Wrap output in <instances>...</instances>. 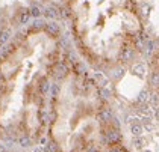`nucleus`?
<instances>
[{
	"instance_id": "nucleus-1",
	"label": "nucleus",
	"mask_w": 159,
	"mask_h": 152,
	"mask_svg": "<svg viewBox=\"0 0 159 152\" xmlns=\"http://www.w3.org/2000/svg\"><path fill=\"white\" fill-rule=\"evenodd\" d=\"M59 27L35 21L0 51V143L46 146L53 86L64 63Z\"/></svg>"
},
{
	"instance_id": "nucleus-2",
	"label": "nucleus",
	"mask_w": 159,
	"mask_h": 152,
	"mask_svg": "<svg viewBox=\"0 0 159 152\" xmlns=\"http://www.w3.org/2000/svg\"><path fill=\"white\" fill-rule=\"evenodd\" d=\"M43 152H127L118 119L97 78L65 57L53 86Z\"/></svg>"
},
{
	"instance_id": "nucleus-3",
	"label": "nucleus",
	"mask_w": 159,
	"mask_h": 152,
	"mask_svg": "<svg viewBox=\"0 0 159 152\" xmlns=\"http://www.w3.org/2000/svg\"><path fill=\"white\" fill-rule=\"evenodd\" d=\"M62 15L70 21L79 53L102 71L121 68L143 35L135 0H64Z\"/></svg>"
},
{
	"instance_id": "nucleus-4",
	"label": "nucleus",
	"mask_w": 159,
	"mask_h": 152,
	"mask_svg": "<svg viewBox=\"0 0 159 152\" xmlns=\"http://www.w3.org/2000/svg\"><path fill=\"white\" fill-rule=\"evenodd\" d=\"M150 86L153 92L159 99V48L153 54L152 62H150Z\"/></svg>"
},
{
	"instance_id": "nucleus-5",
	"label": "nucleus",
	"mask_w": 159,
	"mask_h": 152,
	"mask_svg": "<svg viewBox=\"0 0 159 152\" xmlns=\"http://www.w3.org/2000/svg\"><path fill=\"white\" fill-rule=\"evenodd\" d=\"M0 152H14V149H11V148H6L3 143H0Z\"/></svg>"
}]
</instances>
